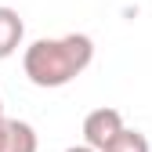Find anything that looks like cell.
I'll return each mask as SVG.
<instances>
[{
    "instance_id": "5",
    "label": "cell",
    "mask_w": 152,
    "mask_h": 152,
    "mask_svg": "<svg viewBox=\"0 0 152 152\" xmlns=\"http://www.w3.org/2000/svg\"><path fill=\"white\" fill-rule=\"evenodd\" d=\"M102 152H152L148 148V138L141 134V130H130V127H123L116 138H112Z\"/></svg>"
},
{
    "instance_id": "4",
    "label": "cell",
    "mask_w": 152,
    "mask_h": 152,
    "mask_svg": "<svg viewBox=\"0 0 152 152\" xmlns=\"http://www.w3.org/2000/svg\"><path fill=\"white\" fill-rule=\"evenodd\" d=\"M36 148H40V141H36L33 123H26V120H11V123H7L4 152H36Z\"/></svg>"
},
{
    "instance_id": "2",
    "label": "cell",
    "mask_w": 152,
    "mask_h": 152,
    "mask_svg": "<svg viewBox=\"0 0 152 152\" xmlns=\"http://www.w3.org/2000/svg\"><path fill=\"white\" fill-rule=\"evenodd\" d=\"M123 127H127V123H123V112L112 109V105H102V109H94V112L83 116V141L102 152Z\"/></svg>"
},
{
    "instance_id": "8",
    "label": "cell",
    "mask_w": 152,
    "mask_h": 152,
    "mask_svg": "<svg viewBox=\"0 0 152 152\" xmlns=\"http://www.w3.org/2000/svg\"><path fill=\"white\" fill-rule=\"evenodd\" d=\"M0 116H4V102H0Z\"/></svg>"
},
{
    "instance_id": "1",
    "label": "cell",
    "mask_w": 152,
    "mask_h": 152,
    "mask_svg": "<svg viewBox=\"0 0 152 152\" xmlns=\"http://www.w3.org/2000/svg\"><path fill=\"white\" fill-rule=\"evenodd\" d=\"M94 62V40L87 33H65V36H44L33 40L22 54V69L33 87H65Z\"/></svg>"
},
{
    "instance_id": "6",
    "label": "cell",
    "mask_w": 152,
    "mask_h": 152,
    "mask_svg": "<svg viewBox=\"0 0 152 152\" xmlns=\"http://www.w3.org/2000/svg\"><path fill=\"white\" fill-rule=\"evenodd\" d=\"M7 123H11L7 116H0V152H4V141H7Z\"/></svg>"
},
{
    "instance_id": "7",
    "label": "cell",
    "mask_w": 152,
    "mask_h": 152,
    "mask_svg": "<svg viewBox=\"0 0 152 152\" xmlns=\"http://www.w3.org/2000/svg\"><path fill=\"white\" fill-rule=\"evenodd\" d=\"M65 152H98V148H94V145H87V141H80V145H69Z\"/></svg>"
},
{
    "instance_id": "3",
    "label": "cell",
    "mask_w": 152,
    "mask_h": 152,
    "mask_svg": "<svg viewBox=\"0 0 152 152\" xmlns=\"http://www.w3.org/2000/svg\"><path fill=\"white\" fill-rule=\"evenodd\" d=\"M22 40H26L22 15H18L15 7H7V4H0V62L11 58V54L22 47Z\"/></svg>"
}]
</instances>
